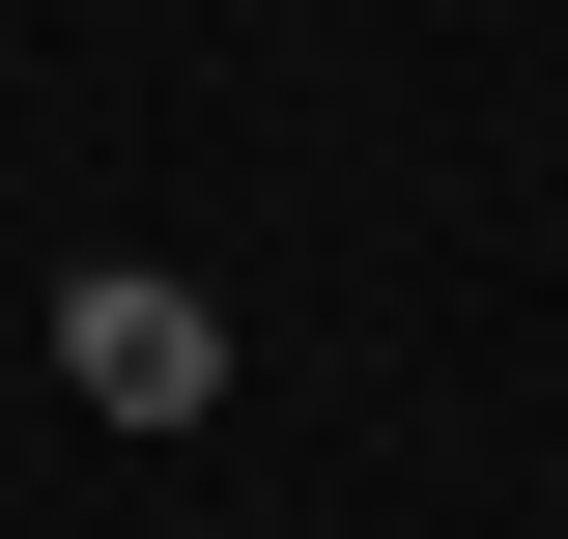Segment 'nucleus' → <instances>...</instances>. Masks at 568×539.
I'll use <instances>...</instances> for the list:
<instances>
[{
    "instance_id": "f257e3e1",
    "label": "nucleus",
    "mask_w": 568,
    "mask_h": 539,
    "mask_svg": "<svg viewBox=\"0 0 568 539\" xmlns=\"http://www.w3.org/2000/svg\"><path fill=\"white\" fill-rule=\"evenodd\" d=\"M58 398H85V426H227V313L142 284V256H85V284H58Z\"/></svg>"
}]
</instances>
